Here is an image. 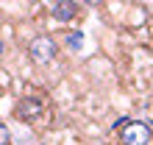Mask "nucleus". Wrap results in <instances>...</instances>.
<instances>
[{
	"instance_id": "nucleus-1",
	"label": "nucleus",
	"mask_w": 153,
	"mask_h": 145,
	"mask_svg": "<svg viewBox=\"0 0 153 145\" xmlns=\"http://www.w3.org/2000/svg\"><path fill=\"white\" fill-rule=\"evenodd\" d=\"M120 140H123V145H148L150 142V126L148 123H125Z\"/></svg>"
},
{
	"instance_id": "nucleus-2",
	"label": "nucleus",
	"mask_w": 153,
	"mask_h": 145,
	"mask_svg": "<svg viewBox=\"0 0 153 145\" xmlns=\"http://www.w3.org/2000/svg\"><path fill=\"white\" fill-rule=\"evenodd\" d=\"M53 56H56V42L50 36H36L31 42V59L36 64H48V61H53Z\"/></svg>"
},
{
	"instance_id": "nucleus-3",
	"label": "nucleus",
	"mask_w": 153,
	"mask_h": 145,
	"mask_svg": "<svg viewBox=\"0 0 153 145\" xmlns=\"http://www.w3.org/2000/svg\"><path fill=\"white\" fill-rule=\"evenodd\" d=\"M39 109H42V101H39V98H25V101L17 103V114H20L22 120H28V117H36L39 114Z\"/></svg>"
},
{
	"instance_id": "nucleus-4",
	"label": "nucleus",
	"mask_w": 153,
	"mask_h": 145,
	"mask_svg": "<svg viewBox=\"0 0 153 145\" xmlns=\"http://www.w3.org/2000/svg\"><path fill=\"white\" fill-rule=\"evenodd\" d=\"M53 17H56V20H70V17H75V3L73 0H59V3L53 6Z\"/></svg>"
},
{
	"instance_id": "nucleus-5",
	"label": "nucleus",
	"mask_w": 153,
	"mask_h": 145,
	"mask_svg": "<svg viewBox=\"0 0 153 145\" xmlns=\"http://www.w3.org/2000/svg\"><path fill=\"white\" fill-rule=\"evenodd\" d=\"M0 134H3V137H0V142L6 145V142H8V129H6V126H0Z\"/></svg>"
},
{
	"instance_id": "nucleus-6",
	"label": "nucleus",
	"mask_w": 153,
	"mask_h": 145,
	"mask_svg": "<svg viewBox=\"0 0 153 145\" xmlns=\"http://www.w3.org/2000/svg\"><path fill=\"white\" fill-rule=\"evenodd\" d=\"M78 42H81V34H73V36H70V45H73V48H78Z\"/></svg>"
}]
</instances>
